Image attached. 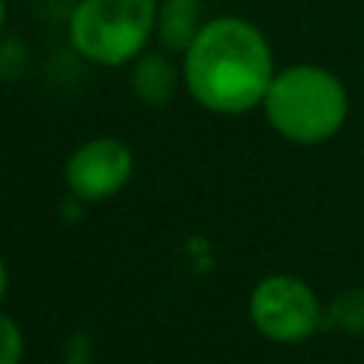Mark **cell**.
<instances>
[{"instance_id": "1", "label": "cell", "mask_w": 364, "mask_h": 364, "mask_svg": "<svg viewBox=\"0 0 364 364\" xmlns=\"http://www.w3.org/2000/svg\"><path fill=\"white\" fill-rule=\"evenodd\" d=\"M276 77L273 51L259 26L225 14L205 20L182 54V82L208 111L239 117L264 102Z\"/></svg>"}, {"instance_id": "2", "label": "cell", "mask_w": 364, "mask_h": 364, "mask_svg": "<svg viewBox=\"0 0 364 364\" xmlns=\"http://www.w3.org/2000/svg\"><path fill=\"white\" fill-rule=\"evenodd\" d=\"M262 111L270 128L293 145H321L333 139L350 114L344 82L324 65L296 63L276 71Z\"/></svg>"}, {"instance_id": "3", "label": "cell", "mask_w": 364, "mask_h": 364, "mask_svg": "<svg viewBox=\"0 0 364 364\" xmlns=\"http://www.w3.org/2000/svg\"><path fill=\"white\" fill-rule=\"evenodd\" d=\"M159 0H77L68 17L71 48L105 68L134 63L156 28Z\"/></svg>"}, {"instance_id": "4", "label": "cell", "mask_w": 364, "mask_h": 364, "mask_svg": "<svg viewBox=\"0 0 364 364\" xmlns=\"http://www.w3.org/2000/svg\"><path fill=\"white\" fill-rule=\"evenodd\" d=\"M247 318L256 333L273 344H301L324 327V304L304 279L270 273L253 284Z\"/></svg>"}, {"instance_id": "5", "label": "cell", "mask_w": 364, "mask_h": 364, "mask_svg": "<svg viewBox=\"0 0 364 364\" xmlns=\"http://www.w3.org/2000/svg\"><path fill=\"white\" fill-rule=\"evenodd\" d=\"M134 173V151L117 136H91L65 159L63 176L74 199L102 202L119 193Z\"/></svg>"}, {"instance_id": "6", "label": "cell", "mask_w": 364, "mask_h": 364, "mask_svg": "<svg viewBox=\"0 0 364 364\" xmlns=\"http://www.w3.org/2000/svg\"><path fill=\"white\" fill-rule=\"evenodd\" d=\"M179 77H182L179 68L162 51H148V54L142 51L131 63V91L139 102L151 108H159L176 97Z\"/></svg>"}, {"instance_id": "7", "label": "cell", "mask_w": 364, "mask_h": 364, "mask_svg": "<svg viewBox=\"0 0 364 364\" xmlns=\"http://www.w3.org/2000/svg\"><path fill=\"white\" fill-rule=\"evenodd\" d=\"M202 26L205 23L199 20L196 0H162L156 11L154 37L168 54H185Z\"/></svg>"}, {"instance_id": "8", "label": "cell", "mask_w": 364, "mask_h": 364, "mask_svg": "<svg viewBox=\"0 0 364 364\" xmlns=\"http://www.w3.org/2000/svg\"><path fill=\"white\" fill-rule=\"evenodd\" d=\"M324 327L347 336H364V287H347L324 307Z\"/></svg>"}, {"instance_id": "9", "label": "cell", "mask_w": 364, "mask_h": 364, "mask_svg": "<svg viewBox=\"0 0 364 364\" xmlns=\"http://www.w3.org/2000/svg\"><path fill=\"white\" fill-rule=\"evenodd\" d=\"M26 336L14 316L0 310V364H23Z\"/></svg>"}, {"instance_id": "10", "label": "cell", "mask_w": 364, "mask_h": 364, "mask_svg": "<svg viewBox=\"0 0 364 364\" xmlns=\"http://www.w3.org/2000/svg\"><path fill=\"white\" fill-rule=\"evenodd\" d=\"M65 364H94V344L85 333H77L68 338L65 344V355H63Z\"/></svg>"}, {"instance_id": "11", "label": "cell", "mask_w": 364, "mask_h": 364, "mask_svg": "<svg viewBox=\"0 0 364 364\" xmlns=\"http://www.w3.org/2000/svg\"><path fill=\"white\" fill-rule=\"evenodd\" d=\"M6 293H9V267H6V259L0 253V304H3Z\"/></svg>"}, {"instance_id": "12", "label": "cell", "mask_w": 364, "mask_h": 364, "mask_svg": "<svg viewBox=\"0 0 364 364\" xmlns=\"http://www.w3.org/2000/svg\"><path fill=\"white\" fill-rule=\"evenodd\" d=\"M6 17H9V6H6V0H0V31L6 26Z\"/></svg>"}]
</instances>
